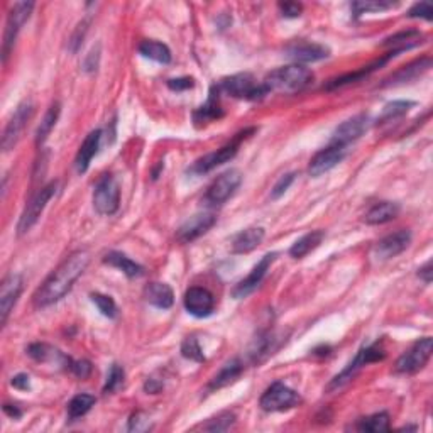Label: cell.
Listing matches in <instances>:
<instances>
[{"mask_svg": "<svg viewBox=\"0 0 433 433\" xmlns=\"http://www.w3.org/2000/svg\"><path fill=\"white\" fill-rule=\"evenodd\" d=\"M88 262H90V254L87 251H75L70 254L34 293V305L44 308L65 298L66 293H70V289L77 283V279L85 273Z\"/></svg>", "mask_w": 433, "mask_h": 433, "instance_id": "1", "label": "cell"}, {"mask_svg": "<svg viewBox=\"0 0 433 433\" xmlns=\"http://www.w3.org/2000/svg\"><path fill=\"white\" fill-rule=\"evenodd\" d=\"M311 82H314V73L305 66L294 63L271 71L262 83L266 85L269 92L298 93L305 90Z\"/></svg>", "mask_w": 433, "mask_h": 433, "instance_id": "2", "label": "cell"}, {"mask_svg": "<svg viewBox=\"0 0 433 433\" xmlns=\"http://www.w3.org/2000/svg\"><path fill=\"white\" fill-rule=\"evenodd\" d=\"M385 357H386V351L383 349V346L379 342L370 343L368 347H363V349L356 354L354 360H351V363L347 364V368L328 383L327 391L333 392L342 390L343 386L349 385L352 379L357 376V373H359L364 365H368L370 363H378V360H383Z\"/></svg>", "mask_w": 433, "mask_h": 433, "instance_id": "3", "label": "cell"}, {"mask_svg": "<svg viewBox=\"0 0 433 433\" xmlns=\"http://www.w3.org/2000/svg\"><path fill=\"white\" fill-rule=\"evenodd\" d=\"M217 87L218 90L227 93V95L251 102L261 100V98H264L267 93H269L266 85L262 82H257L251 73L232 75V77L222 80Z\"/></svg>", "mask_w": 433, "mask_h": 433, "instance_id": "4", "label": "cell"}, {"mask_svg": "<svg viewBox=\"0 0 433 433\" xmlns=\"http://www.w3.org/2000/svg\"><path fill=\"white\" fill-rule=\"evenodd\" d=\"M34 9V2H17L12 6L11 12L7 16L6 31H4V43H2V61L7 63L11 51L14 49L16 39L19 36L22 26L28 22L31 12Z\"/></svg>", "mask_w": 433, "mask_h": 433, "instance_id": "5", "label": "cell"}, {"mask_svg": "<svg viewBox=\"0 0 433 433\" xmlns=\"http://www.w3.org/2000/svg\"><path fill=\"white\" fill-rule=\"evenodd\" d=\"M56 191H58V181H51L48 183L46 186H43V188L29 200L19 218V224H17V234L24 235L33 229L36 222L39 220V217H41V213L44 212V208H46V205L49 203V200L56 195Z\"/></svg>", "mask_w": 433, "mask_h": 433, "instance_id": "6", "label": "cell"}, {"mask_svg": "<svg viewBox=\"0 0 433 433\" xmlns=\"http://www.w3.org/2000/svg\"><path fill=\"white\" fill-rule=\"evenodd\" d=\"M433 351V338L432 337H423L419 338L410 347L405 354L400 356V359L396 360L395 370L398 374H415L418 370H422L428 364L432 357Z\"/></svg>", "mask_w": 433, "mask_h": 433, "instance_id": "7", "label": "cell"}, {"mask_svg": "<svg viewBox=\"0 0 433 433\" xmlns=\"http://www.w3.org/2000/svg\"><path fill=\"white\" fill-rule=\"evenodd\" d=\"M300 403H301L300 395L279 381L273 383V385L267 387L264 395H262L261 400H259V406H261L264 412L269 413L287 412V410H292Z\"/></svg>", "mask_w": 433, "mask_h": 433, "instance_id": "8", "label": "cell"}, {"mask_svg": "<svg viewBox=\"0 0 433 433\" xmlns=\"http://www.w3.org/2000/svg\"><path fill=\"white\" fill-rule=\"evenodd\" d=\"M240 183H242V173L239 169H227L222 175H218L212 185L208 186L203 198L205 203L213 205V207L225 203L235 193Z\"/></svg>", "mask_w": 433, "mask_h": 433, "instance_id": "9", "label": "cell"}, {"mask_svg": "<svg viewBox=\"0 0 433 433\" xmlns=\"http://www.w3.org/2000/svg\"><path fill=\"white\" fill-rule=\"evenodd\" d=\"M120 190L112 175H104L93 191V207L100 215H114L119 210Z\"/></svg>", "mask_w": 433, "mask_h": 433, "instance_id": "10", "label": "cell"}, {"mask_svg": "<svg viewBox=\"0 0 433 433\" xmlns=\"http://www.w3.org/2000/svg\"><path fill=\"white\" fill-rule=\"evenodd\" d=\"M33 114L34 105L31 100H24L17 105V109L14 110V114H12V117L9 119L7 126L2 134V149L6 151V153L14 149V146L19 142L22 132H24V129L28 126L31 117H33Z\"/></svg>", "mask_w": 433, "mask_h": 433, "instance_id": "11", "label": "cell"}, {"mask_svg": "<svg viewBox=\"0 0 433 433\" xmlns=\"http://www.w3.org/2000/svg\"><path fill=\"white\" fill-rule=\"evenodd\" d=\"M245 134H247V132L239 134V137L235 141H232L227 146L220 147V149L213 151V153H210L207 156H203V158H200L193 164V166L190 168V173H193V175H205V173H210L212 169H215L217 166H222V164L229 163V161L234 159V156L237 154L240 139H242Z\"/></svg>", "mask_w": 433, "mask_h": 433, "instance_id": "12", "label": "cell"}, {"mask_svg": "<svg viewBox=\"0 0 433 433\" xmlns=\"http://www.w3.org/2000/svg\"><path fill=\"white\" fill-rule=\"evenodd\" d=\"M276 257H278V254L276 252L266 254V256L252 267L251 273L235 284V288L232 289V296H234L235 300H242V298L249 296V294L256 292V288L262 283V279H264V276L267 274V269H269L271 264L276 261Z\"/></svg>", "mask_w": 433, "mask_h": 433, "instance_id": "13", "label": "cell"}, {"mask_svg": "<svg viewBox=\"0 0 433 433\" xmlns=\"http://www.w3.org/2000/svg\"><path fill=\"white\" fill-rule=\"evenodd\" d=\"M347 154V147L338 146V144H330L316 153L314 158H311L310 164H308V173L310 176L319 178L325 173H328L330 169H333L338 163H342V159L346 158Z\"/></svg>", "mask_w": 433, "mask_h": 433, "instance_id": "14", "label": "cell"}, {"mask_svg": "<svg viewBox=\"0 0 433 433\" xmlns=\"http://www.w3.org/2000/svg\"><path fill=\"white\" fill-rule=\"evenodd\" d=\"M24 281L21 274H7L0 284V324L6 325L9 315L14 310L17 300H19Z\"/></svg>", "mask_w": 433, "mask_h": 433, "instance_id": "15", "label": "cell"}, {"mask_svg": "<svg viewBox=\"0 0 433 433\" xmlns=\"http://www.w3.org/2000/svg\"><path fill=\"white\" fill-rule=\"evenodd\" d=\"M284 56L298 63H315L330 56V49L324 44L310 41H293L284 48Z\"/></svg>", "mask_w": 433, "mask_h": 433, "instance_id": "16", "label": "cell"}, {"mask_svg": "<svg viewBox=\"0 0 433 433\" xmlns=\"http://www.w3.org/2000/svg\"><path fill=\"white\" fill-rule=\"evenodd\" d=\"M183 303H185L186 311H188L190 315L196 316V319H207V316L212 315L213 310H215V298H213V294L210 293L207 288H190L188 292L185 293Z\"/></svg>", "mask_w": 433, "mask_h": 433, "instance_id": "17", "label": "cell"}, {"mask_svg": "<svg viewBox=\"0 0 433 433\" xmlns=\"http://www.w3.org/2000/svg\"><path fill=\"white\" fill-rule=\"evenodd\" d=\"M410 242H412V232L408 229H401L398 232L386 235L374 245V257L379 261H387V259L396 257L398 254L406 251Z\"/></svg>", "mask_w": 433, "mask_h": 433, "instance_id": "18", "label": "cell"}, {"mask_svg": "<svg viewBox=\"0 0 433 433\" xmlns=\"http://www.w3.org/2000/svg\"><path fill=\"white\" fill-rule=\"evenodd\" d=\"M217 217L213 213H196V215L190 217L188 220H185L180 225V229L176 232V239L181 244L193 242L195 239L202 237L205 232H208L215 225Z\"/></svg>", "mask_w": 433, "mask_h": 433, "instance_id": "19", "label": "cell"}, {"mask_svg": "<svg viewBox=\"0 0 433 433\" xmlns=\"http://www.w3.org/2000/svg\"><path fill=\"white\" fill-rule=\"evenodd\" d=\"M368 129V115L359 114L354 115V117L347 119L346 122H342L336 131L332 134V144H338L347 147L351 142H354L359 139L360 136L365 132Z\"/></svg>", "mask_w": 433, "mask_h": 433, "instance_id": "20", "label": "cell"}, {"mask_svg": "<svg viewBox=\"0 0 433 433\" xmlns=\"http://www.w3.org/2000/svg\"><path fill=\"white\" fill-rule=\"evenodd\" d=\"M432 66V58H419V60L413 61V63L403 66V68H400L396 73H392L390 78H386L385 82L381 83V87H396V85H405L413 82V80H417L418 77H422L425 71L430 70Z\"/></svg>", "mask_w": 433, "mask_h": 433, "instance_id": "21", "label": "cell"}, {"mask_svg": "<svg viewBox=\"0 0 433 433\" xmlns=\"http://www.w3.org/2000/svg\"><path fill=\"white\" fill-rule=\"evenodd\" d=\"M100 141H102L100 129L92 131L87 137H85L83 144L80 146V149L77 153V158H75V168H77V171L80 173V175L87 173V169L90 168L92 159L95 158V154L98 153V147H100Z\"/></svg>", "mask_w": 433, "mask_h": 433, "instance_id": "22", "label": "cell"}, {"mask_svg": "<svg viewBox=\"0 0 433 433\" xmlns=\"http://www.w3.org/2000/svg\"><path fill=\"white\" fill-rule=\"evenodd\" d=\"M218 95H220V90H218L217 85H213V87L210 88L208 100L205 102L202 107H198V109L195 110V114H193L195 122L205 124V122H212V120H218L220 117H224V109H222L220 97Z\"/></svg>", "mask_w": 433, "mask_h": 433, "instance_id": "23", "label": "cell"}, {"mask_svg": "<svg viewBox=\"0 0 433 433\" xmlns=\"http://www.w3.org/2000/svg\"><path fill=\"white\" fill-rule=\"evenodd\" d=\"M264 235L266 232L262 227H249V229L239 232L234 240H232V252L247 254L254 251L264 240Z\"/></svg>", "mask_w": 433, "mask_h": 433, "instance_id": "24", "label": "cell"}, {"mask_svg": "<svg viewBox=\"0 0 433 433\" xmlns=\"http://www.w3.org/2000/svg\"><path fill=\"white\" fill-rule=\"evenodd\" d=\"M28 354L33 357L34 360H38V363H44V364L55 363V364L65 365L66 369L70 368V363H71V359L68 356H65L63 352H60L58 349H55V347L48 346V343H44V342L31 343V346L28 347Z\"/></svg>", "mask_w": 433, "mask_h": 433, "instance_id": "25", "label": "cell"}, {"mask_svg": "<svg viewBox=\"0 0 433 433\" xmlns=\"http://www.w3.org/2000/svg\"><path fill=\"white\" fill-rule=\"evenodd\" d=\"M144 298L149 305L159 310H168L175 303V293L166 283H151L144 289Z\"/></svg>", "mask_w": 433, "mask_h": 433, "instance_id": "26", "label": "cell"}, {"mask_svg": "<svg viewBox=\"0 0 433 433\" xmlns=\"http://www.w3.org/2000/svg\"><path fill=\"white\" fill-rule=\"evenodd\" d=\"M400 205L395 202H379L373 208H369V212L364 217V222L369 225L387 224V222L395 220L400 215Z\"/></svg>", "mask_w": 433, "mask_h": 433, "instance_id": "27", "label": "cell"}, {"mask_svg": "<svg viewBox=\"0 0 433 433\" xmlns=\"http://www.w3.org/2000/svg\"><path fill=\"white\" fill-rule=\"evenodd\" d=\"M278 346H279L278 337H276L273 332L261 333V336L254 341L251 349H249V359H251V363L254 364L262 363L266 357H269L276 349H278Z\"/></svg>", "mask_w": 433, "mask_h": 433, "instance_id": "28", "label": "cell"}, {"mask_svg": "<svg viewBox=\"0 0 433 433\" xmlns=\"http://www.w3.org/2000/svg\"><path fill=\"white\" fill-rule=\"evenodd\" d=\"M423 39H425V36H423L419 31H403V33H398L395 36H391V38H387L385 43H383V46L392 48L390 53L392 55H398V53H403L406 49H412L415 46H418V44L423 43Z\"/></svg>", "mask_w": 433, "mask_h": 433, "instance_id": "29", "label": "cell"}, {"mask_svg": "<svg viewBox=\"0 0 433 433\" xmlns=\"http://www.w3.org/2000/svg\"><path fill=\"white\" fill-rule=\"evenodd\" d=\"M244 373V363L240 359H232L230 363H227L224 368H222L218 373L213 376L212 381H210L208 390L215 391L220 390V387L229 386L230 383H234L240 374Z\"/></svg>", "mask_w": 433, "mask_h": 433, "instance_id": "30", "label": "cell"}, {"mask_svg": "<svg viewBox=\"0 0 433 433\" xmlns=\"http://www.w3.org/2000/svg\"><path fill=\"white\" fill-rule=\"evenodd\" d=\"M105 264H110L114 267H117V269L122 271L124 274L127 276V278H139V276L144 274V267L141 264H137L136 261H132L131 257H127L126 254L122 252H109L104 257Z\"/></svg>", "mask_w": 433, "mask_h": 433, "instance_id": "31", "label": "cell"}, {"mask_svg": "<svg viewBox=\"0 0 433 433\" xmlns=\"http://www.w3.org/2000/svg\"><path fill=\"white\" fill-rule=\"evenodd\" d=\"M325 237V232L324 230H314V232H308V234L303 235L294 242L292 247H289V256L294 259H303L305 256H308L311 251H315L316 247L321 244V240Z\"/></svg>", "mask_w": 433, "mask_h": 433, "instance_id": "32", "label": "cell"}, {"mask_svg": "<svg viewBox=\"0 0 433 433\" xmlns=\"http://www.w3.org/2000/svg\"><path fill=\"white\" fill-rule=\"evenodd\" d=\"M139 53L144 58L158 61V63L168 65L171 63V49H169L164 43L159 41H142L139 44Z\"/></svg>", "mask_w": 433, "mask_h": 433, "instance_id": "33", "label": "cell"}, {"mask_svg": "<svg viewBox=\"0 0 433 433\" xmlns=\"http://www.w3.org/2000/svg\"><path fill=\"white\" fill-rule=\"evenodd\" d=\"M60 114H61V105L58 104V102L49 107L46 115H44L41 124H39L38 131H36V144L38 146L44 144V141L48 139V136L51 134L53 129H55L58 119H60Z\"/></svg>", "mask_w": 433, "mask_h": 433, "instance_id": "34", "label": "cell"}, {"mask_svg": "<svg viewBox=\"0 0 433 433\" xmlns=\"http://www.w3.org/2000/svg\"><path fill=\"white\" fill-rule=\"evenodd\" d=\"M398 6V2H391V0H357L351 4V11L354 17H359L369 12H383L390 11V9Z\"/></svg>", "mask_w": 433, "mask_h": 433, "instance_id": "35", "label": "cell"}, {"mask_svg": "<svg viewBox=\"0 0 433 433\" xmlns=\"http://www.w3.org/2000/svg\"><path fill=\"white\" fill-rule=\"evenodd\" d=\"M97 403L95 396L87 395V392H82V395H77L75 398H71L68 403V417L70 419H77L82 418L92 410V406Z\"/></svg>", "mask_w": 433, "mask_h": 433, "instance_id": "36", "label": "cell"}, {"mask_svg": "<svg viewBox=\"0 0 433 433\" xmlns=\"http://www.w3.org/2000/svg\"><path fill=\"white\" fill-rule=\"evenodd\" d=\"M360 432H370V433H381L390 430V415L387 413H374L368 418H363L357 425Z\"/></svg>", "mask_w": 433, "mask_h": 433, "instance_id": "37", "label": "cell"}, {"mask_svg": "<svg viewBox=\"0 0 433 433\" xmlns=\"http://www.w3.org/2000/svg\"><path fill=\"white\" fill-rule=\"evenodd\" d=\"M413 105H415V102H410V100L390 102V104H386L385 109H383V114H381V117L378 119V124H385V122H390V120L403 117L405 114H408V110L412 109Z\"/></svg>", "mask_w": 433, "mask_h": 433, "instance_id": "38", "label": "cell"}, {"mask_svg": "<svg viewBox=\"0 0 433 433\" xmlns=\"http://www.w3.org/2000/svg\"><path fill=\"white\" fill-rule=\"evenodd\" d=\"M90 298H92V301L97 305L98 311H100L104 316H107V319H115V316H117L119 310H117V305H115L112 296H107V294H102V293H92Z\"/></svg>", "mask_w": 433, "mask_h": 433, "instance_id": "39", "label": "cell"}, {"mask_svg": "<svg viewBox=\"0 0 433 433\" xmlns=\"http://www.w3.org/2000/svg\"><path fill=\"white\" fill-rule=\"evenodd\" d=\"M181 356L185 357V359L195 360V363H203V360H205L202 347H200V343L195 337H186L185 341H183Z\"/></svg>", "mask_w": 433, "mask_h": 433, "instance_id": "40", "label": "cell"}, {"mask_svg": "<svg viewBox=\"0 0 433 433\" xmlns=\"http://www.w3.org/2000/svg\"><path fill=\"white\" fill-rule=\"evenodd\" d=\"M235 423V415L230 412H224L220 413L218 417L212 418L210 422L205 425V430L208 432H227L230 430L232 427H234Z\"/></svg>", "mask_w": 433, "mask_h": 433, "instance_id": "41", "label": "cell"}, {"mask_svg": "<svg viewBox=\"0 0 433 433\" xmlns=\"http://www.w3.org/2000/svg\"><path fill=\"white\" fill-rule=\"evenodd\" d=\"M124 378H126V373H124V369L120 368L119 364H112V368H110L109 376H107V381L104 385L105 395H110V392L117 391L119 387L124 385Z\"/></svg>", "mask_w": 433, "mask_h": 433, "instance_id": "42", "label": "cell"}, {"mask_svg": "<svg viewBox=\"0 0 433 433\" xmlns=\"http://www.w3.org/2000/svg\"><path fill=\"white\" fill-rule=\"evenodd\" d=\"M432 14H433V7L430 2H418L415 4V6L408 11V17H412V19H425V21H432Z\"/></svg>", "mask_w": 433, "mask_h": 433, "instance_id": "43", "label": "cell"}, {"mask_svg": "<svg viewBox=\"0 0 433 433\" xmlns=\"http://www.w3.org/2000/svg\"><path fill=\"white\" fill-rule=\"evenodd\" d=\"M294 173H287V175H283L278 180V183L274 185V188L271 190V198L273 200H278L279 196H283L284 193H287L289 186H292V183L294 181Z\"/></svg>", "mask_w": 433, "mask_h": 433, "instance_id": "44", "label": "cell"}, {"mask_svg": "<svg viewBox=\"0 0 433 433\" xmlns=\"http://www.w3.org/2000/svg\"><path fill=\"white\" fill-rule=\"evenodd\" d=\"M149 428H151V422L144 413L141 412L134 413L131 419H129V427H127L129 432H146L149 430Z\"/></svg>", "mask_w": 433, "mask_h": 433, "instance_id": "45", "label": "cell"}, {"mask_svg": "<svg viewBox=\"0 0 433 433\" xmlns=\"http://www.w3.org/2000/svg\"><path fill=\"white\" fill-rule=\"evenodd\" d=\"M71 373L75 374V376L77 378H80V379H87L88 376H90L92 374V364L88 363V360H73L71 359V363H70V368H68Z\"/></svg>", "mask_w": 433, "mask_h": 433, "instance_id": "46", "label": "cell"}, {"mask_svg": "<svg viewBox=\"0 0 433 433\" xmlns=\"http://www.w3.org/2000/svg\"><path fill=\"white\" fill-rule=\"evenodd\" d=\"M279 11H281V14H283L284 17L294 19V17H300L301 16L303 6H301V4H296V2H281L279 4Z\"/></svg>", "mask_w": 433, "mask_h": 433, "instance_id": "47", "label": "cell"}, {"mask_svg": "<svg viewBox=\"0 0 433 433\" xmlns=\"http://www.w3.org/2000/svg\"><path fill=\"white\" fill-rule=\"evenodd\" d=\"M193 85H195L193 78H188V77L168 80V87L171 88L173 92H185V90H188V88H193Z\"/></svg>", "mask_w": 433, "mask_h": 433, "instance_id": "48", "label": "cell"}, {"mask_svg": "<svg viewBox=\"0 0 433 433\" xmlns=\"http://www.w3.org/2000/svg\"><path fill=\"white\" fill-rule=\"evenodd\" d=\"M11 385L14 386L16 390L28 391V390H31V378L28 376V374H17V376L12 378Z\"/></svg>", "mask_w": 433, "mask_h": 433, "instance_id": "49", "label": "cell"}, {"mask_svg": "<svg viewBox=\"0 0 433 433\" xmlns=\"http://www.w3.org/2000/svg\"><path fill=\"white\" fill-rule=\"evenodd\" d=\"M85 33H87V22H82V24L78 26L77 33L71 38V51H77L80 48V43H83L82 39L85 38Z\"/></svg>", "mask_w": 433, "mask_h": 433, "instance_id": "50", "label": "cell"}, {"mask_svg": "<svg viewBox=\"0 0 433 433\" xmlns=\"http://www.w3.org/2000/svg\"><path fill=\"white\" fill-rule=\"evenodd\" d=\"M432 273H433V271H432V261H428L425 266L419 267V269H418V276H419V278H422L423 281H425L427 284H430V283H432Z\"/></svg>", "mask_w": 433, "mask_h": 433, "instance_id": "51", "label": "cell"}, {"mask_svg": "<svg viewBox=\"0 0 433 433\" xmlns=\"http://www.w3.org/2000/svg\"><path fill=\"white\" fill-rule=\"evenodd\" d=\"M161 387H163V385L156 381V379H147L146 385H144V390L147 392H151V395H156V392H159Z\"/></svg>", "mask_w": 433, "mask_h": 433, "instance_id": "52", "label": "cell"}, {"mask_svg": "<svg viewBox=\"0 0 433 433\" xmlns=\"http://www.w3.org/2000/svg\"><path fill=\"white\" fill-rule=\"evenodd\" d=\"M4 412H6L9 417L14 418V419H19L22 417V412L14 405H4Z\"/></svg>", "mask_w": 433, "mask_h": 433, "instance_id": "53", "label": "cell"}]
</instances>
